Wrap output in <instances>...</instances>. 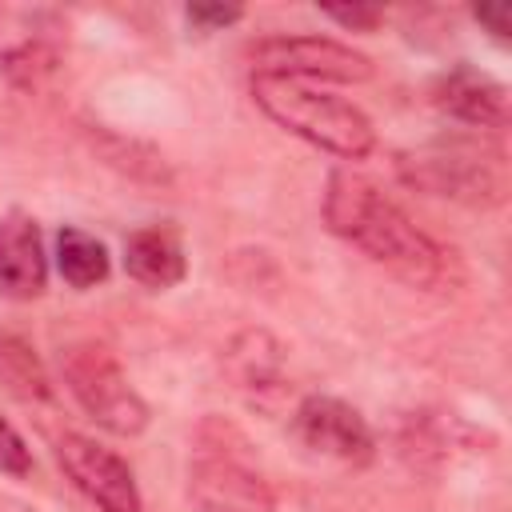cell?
<instances>
[{"instance_id":"1","label":"cell","mask_w":512,"mask_h":512,"mask_svg":"<svg viewBox=\"0 0 512 512\" xmlns=\"http://www.w3.org/2000/svg\"><path fill=\"white\" fill-rule=\"evenodd\" d=\"M320 212L332 236L360 248L372 264H380L408 288L432 292L452 280V256L424 228H416L408 212L388 200L368 176L352 168L328 172Z\"/></svg>"},{"instance_id":"2","label":"cell","mask_w":512,"mask_h":512,"mask_svg":"<svg viewBox=\"0 0 512 512\" xmlns=\"http://www.w3.org/2000/svg\"><path fill=\"white\" fill-rule=\"evenodd\" d=\"M252 100L256 108L280 124L284 132L300 136L304 144L340 156V160H364L376 148V128L368 112L320 84L288 80V76H252Z\"/></svg>"},{"instance_id":"3","label":"cell","mask_w":512,"mask_h":512,"mask_svg":"<svg viewBox=\"0 0 512 512\" xmlns=\"http://www.w3.org/2000/svg\"><path fill=\"white\" fill-rule=\"evenodd\" d=\"M188 500L196 512H276V492L252 464L248 440L220 416H208L196 428Z\"/></svg>"},{"instance_id":"4","label":"cell","mask_w":512,"mask_h":512,"mask_svg":"<svg viewBox=\"0 0 512 512\" xmlns=\"http://www.w3.org/2000/svg\"><path fill=\"white\" fill-rule=\"evenodd\" d=\"M396 172L408 188L456 200L468 208H496L508 196V172L500 148L476 136H440L396 160Z\"/></svg>"},{"instance_id":"5","label":"cell","mask_w":512,"mask_h":512,"mask_svg":"<svg viewBox=\"0 0 512 512\" xmlns=\"http://www.w3.org/2000/svg\"><path fill=\"white\" fill-rule=\"evenodd\" d=\"M60 380L80 412L112 432V436H140L148 428V404L132 388L128 372L120 368L116 352L100 340H72L60 348Z\"/></svg>"},{"instance_id":"6","label":"cell","mask_w":512,"mask_h":512,"mask_svg":"<svg viewBox=\"0 0 512 512\" xmlns=\"http://www.w3.org/2000/svg\"><path fill=\"white\" fill-rule=\"evenodd\" d=\"M252 76H288L304 84H364L372 80V60L332 36H264L248 48Z\"/></svg>"},{"instance_id":"7","label":"cell","mask_w":512,"mask_h":512,"mask_svg":"<svg viewBox=\"0 0 512 512\" xmlns=\"http://www.w3.org/2000/svg\"><path fill=\"white\" fill-rule=\"evenodd\" d=\"M56 464L68 484L100 512H144L136 472L116 448L84 432H64L56 436Z\"/></svg>"},{"instance_id":"8","label":"cell","mask_w":512,"mask_h":512,"mask_svg":"<svg viewBox=\"0 0 512 512\" xmlns=\"http://www.w3.org/2000/svg\"><path fill=\"white\" fill-rule=\"evenodd\" d=\"M292 428L304 448L344 468H364L376 456V436L368 420L340 396H324V392L304 396L292 412Z\"/></svg>"},{"instance_id":"9","label":"cell","mask_w":512,"mask_h":512,"mask_svg":"<svg viewBox=\"0 0 512 512\" xmlns=\"http://www.w3.org/2000/svg\"><path fill=\"white\" fill-rule=\"evenodd\" d=\"M48 288V252L32 212L8 208L0 216V296L28 304Z\"/></svg>"},{"instance_id":"10","label":"cell","mask_w":512,"mask_h":512,"mask_svg":"<svg viewBox=\"0 0 512 512\" xmlns=\"http://www.w3.org/2000/svg\"><path fill=\"white\" fill-rule=\"evenodd\" d=\"M432 104L456 124H468L480 132H500L508 124V88L472 64H456L440 72L432 80Z\"/></svg>"},{"instance_id":"11","label":"cell","mask_w":512,"mask_h":512,"mask_svg":"<svg viewBox=\"0 0 512 512\" xmlns=\"http://www.w3.org/2000/svg\"><path fill=\"white\" fill-rule=\"evenodd\" d=\"M284 364H288V352L268 328H240L220 348L224 376L232 380L236 392H244L256 404L284 388Z\"/></svg>"},{"instance_id":"12","label":"cell","mask_w":512,"mask_h":512,"mask_svg":"<svg viewBox=\"0 0 512 512\" xmlns=\"http://www.w3.org/2000/svg\"><path fill=\"white\" fill-rule=\"evenodd\" d=\"M124 272L148 288V292H168L188 276V256H184V236L176 224H144L128 232L124 240Z\"/></svg>"},{"instance_id":"13","label":"cell","mask_w":512,"mask_h":512,"mask_svg":"<svg viewBox=\"0 0 512 512\" xmlns=\"http://www.w3.org/2000/svg\"><path fill=\"white\" fill-rule=\"evenodd\" d=\"M0 388L20 404H52L56 388L28 336L0 328Z\"/></svg>"},{"instance_id":"14","label":"cell","mask_w":512,"mask_h":512,"mask_svg":"<svg viewBox=\"0 0 512 512\" xmlns=\"http://www.w3.org/2000/svg\"><path fill=\"white\" fill-rule=\"evenodd\" d=\"M52 260H56L60 280H64L68 288H76V292H88V288L104 284L108 272H112V260H108L104 240H96L92 232H84V228H76V224H64V228L56 232V252H52Z\"/></svg>"},{"instance_id":"15","label":"cell","mask_w":512,"mask_h":512,"mask_svg":"<svg viewBox=\"0 0 512 512\" xmlns=\"http://www.w3.org/2000/svg\"><path fill=\"white\" fill-rule=\"evenodd\" d=\"M92 148L104 156V164H112L116 172H124L136 184H168L172 180L168 160L156 148L140 144V140H128V136L108 132V128H96L92 132Z\"/></svg>"},{"instance_id":"16","label":"cell","mask_w":512,"mask_h":512,"mask_svg":"<svg viewBox=\"0 0 512 512\" xmlns=\"http://www.w3.org/2000/svg\"><path fill=\"white\" fill-rule=\"evenodd\" d=\"M60 68V48L32 36V40H20L16 48H8L0 56V72L8 76V84L16 88H40L48 76H56Z\"/></svg>"},{"instance_id":"17","label":"cell","mask_w":512,"mask_h":512,"mask_svg":"<svg viewBox=\"0 0 512 512\" xmlns=\"http://www.w3.org/2000/svg\"><path fill=\"white\" fill-rule=\"evenodd\" d=\"M0 472L16 476V480H24L32 472V448H28V440L4 416H0Z\"/></svg>"},{"instance_id":"18","label":"cell","mask_w":512,"mask_h":512,"mask_svg":"<svg viewBox=\"0 0 512 512\" xmlns=\"http://www.w3.org/2000/svg\"><path fill=\"white\" fill-rule=\"evenodd\" d=\"M240 16H244L240 4H188L184 8V20L192 28H200V32H220V28L236 24Z\"/></svg>"},{"instance_id":"19","label":"cell","mask_w":512,"mask_h":512,"mask_svg":"<svg viewBox=\"0 0 512 512\" xmlns=\"http://www.w3.org/2000/svg\"><path fill=\"white\" fill-rule=\"evenodd\" d=\"M320 16L340 24V28H348V32H372L384 20L380 8H320Z\"/></svg>"},{"instance_id":"20","label":"cell","mask_w":512,"mask_h":512,"mask_svg":"<svg viewBox=\"0 0 512 512\" xmlns=\"http://www.w3.org/2000/svg\"><path fill=\"white\" fill-rule=\"evenodd\" d=\"M472 20L484 24L496 40H508V32H512V16L504 4H480V8H472Z\"/></svg>"},{"instance_id":"21","label":"cell","mask_w":512,"mask_h":512,"mask_svg":"<svg viewBox=\"0 0 512 512\" xmlns=\"http://www.w3.org/2000/svg\"><path fill=\"white\" fill-rule=\"evenodd\" d=\"M0 512H40V508H32V504H24L16 496H0Z\"/></svg>"}]
</instances>
